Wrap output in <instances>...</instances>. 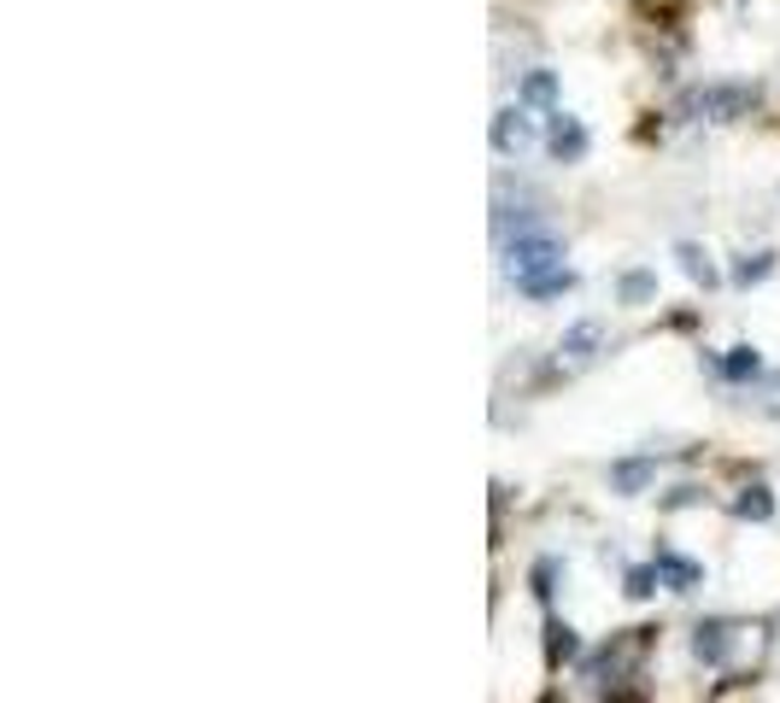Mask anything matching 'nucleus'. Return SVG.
Here are the masks:
<instances>
[{
  "label": "nucleus",
  "instance_id": "f03ea898",
  "mask_svg": "<svg viewBox=\"0 0 780 703\" xmlns=\"http://www.w3.org/2000/svg\"><path fill=\"white\" fill-rule=\"evenodd\" d=\"M599 340V323H581V328H569V340H564V352L569 358H587V346Z\"/></svg>",
  "mask_w": 780,
  "mask_h": 703
},
{
  "label": "nucleus",
  "instance_id": "0eeeda50",
  "mask_svg": "<svg viewBox=\"0 0 780 703\" xmlns=\"http://www.w3.org/2000/svg\"><path fill=\"white\" fill-rule=\"evenodd\" d=\"M528 100H551V77H528Z\"/></svg>",
  "mask_w": 780,
  "mask_h": 703
},
{
  "label": "nucleus",
  "instance_id": "f257e3e1",
  "mask_svg": "<svg viewBox=\"0 0 780 703\" xmlns=\"http://www.w3.org/2000/svg\"><path fill=\"white\" fill-rule=\"evenodd\" d=\"M551 153H558V159H581L587 153V130H581V123H569L564 112H558V123H551Z\"/></svg>",
  "mask_w": 780,
  "mask_h": 703
},
{
  "label": "nucleus",
  "instance_id": "423d86ee",
  "mask_svg": "<svg viewBox=\"0 0 780 703\" xmlns=\"http://www.w3.org/2000/svg\"><path fill=\"white\" fill-rule=\"evenodd\" d=\"M757 276H769V253H757V264H739V282H757Z\"/></svg>",
  "mask_w": 780,
  "mask_h": 703
},
{
  "label": "nucleus",
  "instance_id": "7ed1b4c3",
  "mask_svg": "<svg viewBox=\"0 0 780 703\" xmlns=\"http://www.w3.org/2000/svg\"><path fill=\"white\" fill-rule=\"evenodd\" d=\"M651 287H657V282H651V271H628V276H622V299H628V305H640V299L651 294Z\"/></svg>",
  "mask_w": 780,
  "mask_h": 703
},
{
  "label": "nucleus",
  "instance_id": "39448f33",
  "mask_svg": "<svg viewBox=\"0 0 780 703\" xmlns=\"http://www.w3.org/2000/svg\"><path fill=\"white\" fill-rule=\"evenodd\" d=\"M681 264H687V276H692V282H716V271L705 264V253H698V246H681Z\"/></svg>",
  "mask_w": 780,
  "mask_h": 703
},
{
  "label": "nucleus",
  "instance_id": "20e7f679",
  "mask_svg": "<svg viewBox=\"0 0 780 703\" xmlns=\"http://www.w3.org/2000/svg\"><path fill=\"white\" fill-rule=\"evenodd\" d=\"M774 510V499H769V487H751L746 499H739V516H757V522H763V516Z\"/></svg>",
  "mask_w": 780,
  "mask_h": 703
}]
</instances>
